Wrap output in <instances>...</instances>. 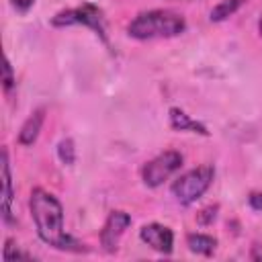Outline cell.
<instances>
[{
	"label": "cell",
	"mask_w": 262,
	"mask_h": 262,
	"mask_svg": "<svg viewBox=\"0 0 262 262\" xmlns=\"http://www.w3.org/2000/svg\"><path fill=\"white\" fill-rule=\"evenodd\" d=\"M57 156L63 164L72 166L74 160H76V147H74V141L72 139H61L59 145H57Z\"/></svg>",
	"instance_id": "cell-13"
},
{
	"label": "cell",
	"mask_w": 262,
	"mask_h": 262,
	"mask_svg": "<svg viewBox=\"0 0 262 262\" xmlns=\"http://www.w3.org/2000/svg\"><path fill=\"white\" fill-rule=\"evenodd\" d=\"M180 166H182V156L178 151L174 149L162 151L141 168V180L145 186L156 188L164 180H168L176 170H180Z\"/></svg>",
	"instance_id": "cell-5"
},
{
	"label": "cell",
	"mask_w": 262,
	"mask_h": 262,
	"mask_svg": "<svg viewBox=\"0 0 262 262\" xmlns=\"http://www.w3.org/2000/svg\"><path fill=\"white\" fill-rule=\"evenodd\" d=\"M186 246L190 252L201 254V256H211L217 248V239L207 235V233H188L186 237Z\"/></svg>",
	"instance_id": "cell-11"
},
{
	"label": "cell",
	"mask_w": 262,
	"mask_h": 262,
	"mask_svg": "<svg viewBox=\"0 0 262 262\" xmlns=\"http://www.w3.org/2000/svg\"><path fill=\"white\" fill-rule=\"evenodd\" d=\"M43 121H45V108L41 106V108L33 111L27 117V121L23 123V127L18 131V143L20 145H33L35 139L39 137V131L43 127Z\"/></svg>",
	"instance_id": "cell-9"
},
{
	"label": "cell",
	"mask_w": 262,
	"mask_h": 262,
	"mask_svg": "<svg viewBox=\"0 0 262 262\" xmlns=\"http://www.w3.org/2000/svg\"><path fill=\"white\" fill-rule=\"evenodd\" d=\"M31 258L33 256L27 254V252H23V250H18L12 239H6V246H4V260L6 262H12V260H31Z\"/></svg>",
	"instance_id": "cell-14"
},
{
	"label": "cell",
	"mask_w": 262,
	"mask_h": 262,
	"mask_svg": "<svg viewBox=\"0 0 262 262\" xmlns=\"http://www.w3.org/2000/svg\"><path fill=\"white\" fill-rule=\"evenodd\" d=\"M250 260H262V246H252V252H250Z\"/></svg>",
	"instance_id": "cell-19"
},
{
	"label": "cell",
	"mask_w": 262,
	"mask_h": 262,
	"mask_svg": "<svg viewBox=\"0 0 262 262\" xmlns=\"http://www.w3.org/2000/svg\"><path fill=\"white\" fill-rule=\"evenodd\" d=\"M170 125L176 131H192V133H199V135H209V131L203 123H199L196 119H192L190 115H186L178 106L170 108Z\"/></svg>",
	"instance_id": "cell-10"
},
{
	"label": "cell",
	"mask_w": 262,
	"mask_h": 262,
	"mask_svg": "<svg viewBox=\"0 0 262 262\" xmlns=\"http://www.w3.org/2000/svg\"><path fill=\"white\" fill-rule=\"evenodd\" d=\"M139 237L143 244H147L151 250H156L158 254L168 256L174 248V233L170 227L162 225V223H145L139 229Z\"/></svg>",
	"instance_id": "cell-7"
},
{
	"label": "cell",
	"mask_w": 262,
	"mask_h": 262,
	"mask_svg": "<svg viewBox=\"0 0 262 262\" xmlns=\"http://www.w3.org/2000/svg\"><path fill=\"white\" fill-rule=\"evenodd\" d=\"M258 33H260V37H262V16H260V20H258Z\"/></svg>",
	"instance_id": "cell-20"
},
{
	"label": "cell",
	"mask_w": 262,
	"mask_h": 262,
	"mask_svg": "<svg viewBox=\"0 0 262 262\" xmlns=\"http://www.w3.org/2000/svg\"><path fill=\"white\" fill-rule=\"evenodd\" d=\"M29 209L31 217L35 221L39 237L57 248V250H68V252H84V244L74 239L63 231V207L61 203L47 192L45 188H33L31 199H29Z\"/></svg>",
	"instance_id": "cell-1"
},
{
	"label": "cell",
	"mask_w": 262,
	"mask_h": 262,
	"mask_svg": "<svg viewBox=\"0 0 262 262\" xmlns=\"http://www.w3.org/2000/svg\"><path fill=\"white\" fill-rule=\"evenodd\" d=\"M10 4H12V8H16L18 12H27V10L35 4V0H10Z\"/></svg>",
	"instance_id": "cell-17"
},
{
	"label": "cell",
	"mask_w": 262,
	"mask_h": 262,
	"mask_svg": "<svg viewBox=\"0 0 262 262\" xmlns=\"http://www.w3.org/2000/svg\"><path fill=\"white\" fill-rule=\"evenodd\" d=\"M129 225H131V215L125 211H113L106 217L100 229V246L104 248V252H117L119 242Z\"/></svg>",
	"instance_id": "cell-6"
},
{
	"label": "cell",
	"mask_w": 262,
	"mask_h": 262,
	"mask_svg": "<svg viewBox=\"0 0 262 262\" xmlns=\"http://www.w3.org/2000/svg\"><path fill=\"white\" fill-rule=\"evenodd\" d=\"M2 219L4 223H12V201H14V192H12V176H10V162H8V151L2 149Z\"/></svg>",
	"instance_id": "cell-8"
},
{
	"label": "cell",
	"mask_w": 262,
	"mask_h": 262,
	"mask_svg": "<svg viewBox=\"0 0 262 262\" xmlns=\"http://www.w3.org/2000/svg\"><path fill=\"white\" fill-rule=\"evenodd\" d=\"M217 205H209V207H205V209H201L199 213H196V221L201 223V225H209V223H213L215 221V217H217Z\"/></svg>",
	"instance_id": "cell-16"
},
{
	"label": "cell",
	"mask_w": 262,
	"mask_h": 262,
	"mask_svg": "<svg viewBox=\"0 0 262 262\" xmlns=\"http://www.w3.org/2000/svg\"><path fill=\"white\" fill-rule=\"evenodd\" d=\"M213 176H215V170L209 164L192 168V170L184 172L180 178L174 180L172 194L176 196V201L180 205H190L209 190V186L213 182Z\"/></svg>",
	"instance_id": "cell-3"
},
{
	"label": "cell",
	"mask_w": 262,
	"mask_h": 262,
	"mask_svg": "<svg viewBox=\"0 0 262 262\" xmlns=\"http://www.w3.org/2000/svg\"><path fill=\"white\" fill-rule=\"evenodd\" d=\"M14 84H16V78L12 74V66H10L8 59H4V76H2V88H4V92L10 94L12 88H14Z\"/></svg>",
	"instance_id": "cell-15"
},
{
	"label": "cell",
	"mask_w": 262,
	"mask_h": 262,
	"mask_svg": "<svg viewBox=\"0 0 262 262\" xmlns=\"http://www.w3.org/2000/svg\"><path fill=\"white\" fill-rule=\"evenodd\" d=\"M248 203H250L252 209L262 211V192H252V194L248 196Z\"/></svg>",
	"instance_id": "cell-18"
},
{
	"label": "cell",
	"mask_w": 262,
	"mask_h": 262,
	"mask_svg": "<svg viewBox=\"0 0 262 262\" xmlns=\"http://www.w3.org/2000/svg\"><path fill=\"white\" fill-rule=\"evenodd\" d=\"M246 0H221L213 10H211V20L213 23H219V20H225L227 16H231Z\"/></svg>",
	"instance_id": "cell-12"
},
{
	"label": "cell",
	"mask_w": 262,
	"mask_h": 262,
	"mask_svg": "<svg viewBox=\"0 0 262 262\" xmlns=\"http://www.w3.org/2000/svg\"><path fill=\"white\" fill-rule=\"evenodd\" d=\"M186 29V20L172 12V10H145L139 12L127 27L129 37L139 39V41H147V39H170L176 37L180 33H184Z\"/></svg>",
	"instance_id": "cell-2"
},
{
	"label": "cell",
	"mask_w": 262,
	"mask_h": 262,
	"mask_svg": "<svg viewBox=\"0 0 262 262\" xmlns=\"http://www.w3.org/2000/svg\"><path fill=\"white\" fill-rule=\"evenodd\" d=\"M51 25L53 27H70V25H84L88 29H92L104 43H106V27H104V16H102V10L94 4H82V6H76V8H68V10H61L57 12L53 18H51Z\"/></svg>",
	"instance_id": "cell-4"
}]
</instances>
